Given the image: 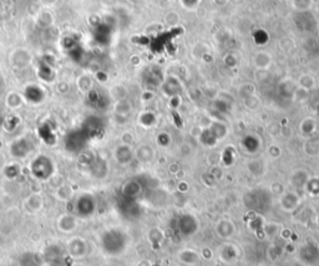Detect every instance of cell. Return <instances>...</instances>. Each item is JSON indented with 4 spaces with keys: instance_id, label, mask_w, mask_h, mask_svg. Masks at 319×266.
<instances>
[{
    "instance_id": "3957f363",
    "label": "cell",
    "mask_w": 319,
    "mask_h": 266,
    "mask_svg": "<svg viewBox=\"0 0 319 266\" xmlns=\"http://www.w3.org/2000/svg\"><path fill=\"white\" fill-rule=\"evenodd\" d=\"M95 202L92 196L90 195H82L79 198L76 202V210H78L79 215L81 217H86V215H91L94 212Z\"/></svg>"
},
{
    "instance_id": "5b68a950",
    "label": "cell",
    "mask_w": 319,
    "mask_h": 266,
    "mask_svg": "<svg viewBox=\"0 0 319 266\" xmlns=\"http://www.w3.org/2000/svg\"><path fill=\"white\" fill-rule=\"evenodd\" d=\"M31 61V56L27 51L25 50H17V51H14L13 55H11V62H13V66L18 69H23L27 68L29 62Z\"/></svg>"
},
{
    "instance_id": "6da1fadb",
    "label": "cell",
    "mask_w": 319,
    "mask_h": 266,
    "mask_svg": "<svg viewBox=\"0 0 319 266\" xmlns=\"http://www.w3.org/2000/svg\"><path fill=\"white\" fill-rule=\"evenodd\" d=\"M31 172L38 179H48L54 172L52 159L46 156H39L31 163Z\"/></svg>"
},
{
    "instance_id": "8992f818",
    "label": "cell",
    "mask_w": 319,
    "mask_h": 266,
    "mask_svg": "<svg viewBox=\"0 0 319 266\" xmlns=\"http://www.w3.org/2000/svg\"><path fill=\"white\" fill-rule=\"evenodd\" d=\"M43 204L44 200L40 194H31V195L27 196V202H25V205L30 212H39L43 208Z\"/></svg>"
},
{
    "instance_id": "30bf717a",
    "label": "cell",
    "mask_w": 319,
    "mask_h": 266,
    "mask_svg": "<svg viewBox=\"0 0 319 266\" xmlns=\"http://www.w3.org/2000/svg\"><path fill=\"white\" fill-rule=\"evenodd\" d=\"M71 195H73V192H71V188L69 186H61L56 189V198L59 200L66 202L71 198Z\"/></svg>"
},
{
    "instance_id": "9c48e42d",
    "label": "cell",
    "mask_w": 319,
    "mask_h": 266,
    "mask_svg": "<svg viewBox=\"0 0 319 266\" xmlns=\"http://www.w3.org/2000/svg\"><path fill=\"white\" fill-rule=\"evenodd\" d=\"M270 61H272V59H270V56L267 52H258L256 55V57H254V62L260 68H268L270 65Z\"/></svg>"
},
{
    "instance_id": "277c9868",
    "label": "cell",
    "mask_w": 319,
    "mask_h": 266,
    "mask_svg": "<svg viewBox=\"0 0 319 266\" xmlns=\"http://www.w3.org/2000/svg\"><path fill=\"white\" fill-rule=\"evenodd\" d=\"M68 251L73 258L80 259L86 253V244L82 239H73L68 242Z\"/></svg>"
},
{
    "instance_id": "52a82bcc",
    "label": "cell",
    "mask_w": 319,
    "mask_h": 266,
    "mask_svg": "<svg viewBox=\"0 0 319 266\" xmlns=\"http://www.w3.org/2000/svg\"><path fill=\"white\" fill-rule=\"evenodd\" d=\"M115 156H116V159L120 162V163L125 164L130 161L133 154H131L130 148L127 147V145H121V147H119L116 149V153H115Z\"/></svg>"
},
{
    "instance_id": "ba28073f",
    "label": "cell",
    "mask_w": 319,
    "mask_h": 266,
    "mask_svg": "<svg viewBox=\"0 0 319 266\" xmlns=\"http://www.w3.org/2000/svg\"><path fill=\"white\" fill-rule=\"evenodd\" d=\"M29 148V145H27V141L22 140V141H18V142H14L13 145V148H11V152H13V156L15 157H20V151H22V157H25L27 154V149H24V148Z\"/></svg>"
},
{
    "instance_id": "8fae6325",
    "label": "cell",
    "mask_w": 319,
    "mask_h": 266,
    "mask_svg": "<svg viewBox=\"0 0 319 266\" xmlns=\"http://www.w3.org/2000/svg\"><path fill=\"white\" fill-rule=\"evenodd\" d=\"M22 97L19 96L18 94H15V92H11L10 95L8 96V105L10 106V107L13 108H18L22 106Z\"/></svg>"
},
{
    "instance_id": "7c38bea8",
    "label": "cell",
    "mask_w": 319,
    "mask_h": 266,
    "mask_svg": "<svg viewBox=\"0 0 319 266\" xmlns=\"http://www.w3.org/2000/svg\"><path fill=\"white\" fill-rule=\"evenodd\" d=\"M4 173H5L6 177L10 178V179H13V178H15L18 175V173H19V169H18V167L15 166V164H11V166H8V167L5 168Z\"/></svg>"
},
{
    "instance_id": "7a4b0ae2",
    "label": "cell",
    "mask_w": 319,
    "mask_h": 266,
    "mask_svg": "<svg viewBox=\"0 0 319 266\" xmlns=\"http://www.w3.org/2000/svg\"><path fill=\"white\" fill-rule=\"evenodd\" d=\"M76 226H78V219L70 213L60 215L59 219H57V228L62 233H71V231L75 230Z\"/></svg>"
}]
</instances>
